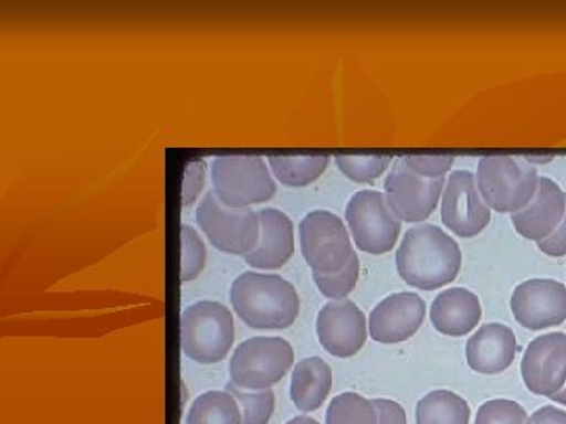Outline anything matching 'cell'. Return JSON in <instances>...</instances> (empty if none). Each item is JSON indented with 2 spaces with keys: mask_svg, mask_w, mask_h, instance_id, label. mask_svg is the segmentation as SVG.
I'll list each match as a JSON object with an SVG mask.
<instances>
[{
  "mask_svg": "<svg viewBox=\"0 0 566 424\" xmlns=\"http://www.w3.org/2000/svg\"><path fill=\"white\" fill-rule=\"evenodd\" d=\"M515 332L504 324H485L468 340L465 362L479 374L504 373L515 362Z\"/></svg>",
  "mask_w": 566,
  "mask_h": 424,
  "instance_id": "ac0fdd59",
  "label": "cell"
},
{
  "mask_svg": "<svg viewBox=\"0 0 566 424\" xmlns=\"http://www.w3.org/2000/svg\"><path fill=\"white\" fill-rule=\"evenodd\" d=\"M374 400L354 392L335 396L327 405L326 424H378Z\"/></svg>",
  "mask_w": 566,
  "mask_h": 424,
  "instance_id": "cb8c5ba5",
  "label": "cell"
},
{
  "mask_svg": "<svg viewBox=\"0 0 566 424\" xmlns=\"http://www.w3.org/2000/svg\"><path fill=\"white\" fill-rule=\"evenodd\" d=\"M527 424H566V412L554 405H545L531 415Z\"/></svg>",
  "mask_w": 566,
  "mask_h": 424,
  "instance_id": "836d02e7",
  "label": "cell"
},
{
  "mask_svg": "<svg viewBox=\"0 0 566 424\" xmlns=\"http://www.w3.org/2000/svg\"><path fill=\"white\" fill-rule=\"evenodd\" d=\"M233 341V315L226 305L200 300L182 311L181 349L192 362H222L232 349Z\"/></svg>",
  "mask_w": 566,
  "mask_h": 424,
  "instance_id": "277c9868",
  "label": "cell"
},
{
  "mask_svg": "<svg viewBox=\"0 0 566 424\" xmlns=\"http://www.w3.org/2000/svg\"><path fill=\"white\" fill-rule=\"evenodd\" d=\"M207 248L199 233L189 225L181 226V282H192L203 273Z\"/></svg>",
  "mask_w": 566,
  "mask_h": 424,
  "instance_id": "83f0119b",
  "label": "cell"
},
{
  "mask_svg": "<svg viewBox=\"0 0 566 424\" xmlns=\"http://www.w3.org/2000/svg\"><path fill=\"white\" fill-rule=\"evenodd\" d=\"M227 392L232 393L237 403L240 404L241 424H268L273 418L275 411V394L273 390H262V392H248V390L238 389L237 385L229 382Z\"/></svg>",
  "mask_w": 566,
  "mask_h": 424,
  "instance_id": "d4e9b609",
  "label": "cell"
},
{
  "mask_svg": "<svg viewBox=\"0 0 566 424\" xmlns=\"http://www.w3.org/2000/svg\"><path fill=\"white\" fill-rule=\"evenodd\" d=\"M479 296L465 288H449L439 294L430 308V321L446 337H465L482 321Z\"/></svg>",
  "mask_w": 566,
  "mask_h": 424,
  "instance_id": "d6986e66",
  "label": "cell"
},
{
  "mask_svg": "<svg viewBox=\"0 0 566 424\" xmlns=\"http://www.w3.org/2000/svg\"><path fill=\"white\" fill-rule=\"evenodd\" d=\"M333 390V370L322 357H308L296 363L290 384V398L301 412H315L326 403Z\"/></svg>",
  "mask_w": 566,
  "mask_h": 424,
  "instance_id": "ffe728a7",
  "label": "cell"
},
{
  "mask_svg": "<svg viewBox=\"0 0 566 424\" xmlns=\"http://www.w3.org/2000/svg\"><path fill=\"white\" fill-rule=\"evenodd\" d=\"M285 424H319V423L316 422V420L311 418V416L300 415V416H294L293 420H290V422L285 423Z\"/></svg>",
  "mask_w": 566,
  "mask_h": 424,
  "instance_id": "e575fe53",
  "label": "cell"
},
{
  "mask_svg": "<svg viewBox=\"0 0 566 424\" xmlns=\"http://www.w3.org/2000/svg\"><path fill=\"white\" fill-rule=\"evenodd\" d=\"M274 177L289 188H305L318 180L329 167L331 156H268Z\"/></svg>",
  "mask_w": 566,
  "mask_h": 424,
  "instance_id": "7402d4cb",
  "label": "cell"
},
{
  "mask_svg": "<svg viewBox=\"0 0 566 424\" xmlns=\"http://www.w3.org/2000/svg\"><path fill=\"white\" fill-rule=\"evenodd\" d=\"M259 244L245 255V263L253 269L277 271L294 255V230L289 215L275 208L259 211Z\"/></svg>",
  "mask_w": 566,
  "mask_h": 424,
  "instance_id": "e0dca14e",
  "label": "cell"
},
{
  "mask_svg": "<svg viewBox=\"0 0 566 424\" xmlns=\"http://www.w3.org/2000/svg\"><path fill=\"white\" fill-rule=\"evenodd\" d=\"M401 159L412 172L427 178V180L446 178V174L452 169L453 162H455V156L452 155H406L401 156Z\"/></svg>",
  "mask_w": 566,
  "mask_h": 424,
  "instance_id": "f546056e",
  "label": "cell"
},
{
  "mask_svg": "<svg viewBox=\"0 0 566 424\" xmlns=\"http://www.w3.org/2000/svg\"><path fill=\"white\" fill-rule=\"evenodd\" d=\"M360 262L356 253L345 269L337 274H316L314 273L315 285L318 286L319 293L327 299L344 300L356 288L359 282Z\"/></svg>",
  "mask_w": 566,
  "mask_h": 424,
  "instance_id": "4316f807",
  "label": "cell"
},
{
  "mask_svg": "<svg viewBox=\"0 0 566 424\" xmlns=\"http://www.w3.org/2000/svg\"><path fill=\"white\" fill-rule=\"evenodd\" d=\"M316 335L331 356L352 359L367 343V319L353 300H333L319 310Z\"/></svg>",
  "mask_w": 566,
  "mask_h": 424,
  "instance_id": "4fadbf2b",
  "label": "cell"
},
{
  "mask_svg": "<svg viewBox=\"0 0 566 424\" xmlns=\"http://www.w3.org/2000/svg\"><path fill=\"white\" fill-rule=\"evenodd\" d=\"M476 188L490 210L515 212L526 208L538 188V174L531 162L513 156H486L476 167Z\"/></svg>",
  "mask_w": 566,
  "mask_h": 424,
  "instance_id": "3957f363",
  "label": "cell"
},
{
  "mask_svg": "<svg viewBox=\"0 0 566 424\" xmlns=\"http://www.w3.org/2000/svg\"><path fill=\"white\" fill-rule=\"evenodd\" d=\"M334 159L342 173L354 182L378 180L392 162V156L389 155H335Z\"/></svg>",
  "mask_w": 566,
  "mask_h": 424,
  "instance_id": "484cf974",
  "label": "cell"
},
{
  "mask_svg": "<svg viewBox=\"0 0 566 424\" xmlns=\"http://www.w3.org/2000/svg\"><path fill=\"white\" fill-rule=\"evenodd\" d=\"M538 248L546 253L547 256H554V258H560V256L566 255V211L556 232L546 237L545 241H542V243H538Z\"/></svg>",
  "mask_w": 566,
  "mask_h": 424,
  "instance_id": "d6a6232c",
  "label": "cell"
},
{
  "mask_svg": "<svg viewBox=\"0 0 566 424\" xmlns=\"http://www.w3.org/2000/svg\"><path fill=\"white\" fill-rule=\"evenodd\" d=\"M521 374L528 392L553 398L566 384V335L536 337L524 352Z\"/></svg>",
  "mask_w": 566,
  "mask_h": 424,
  "instance_id": "5bb4252c",
  "label": "cell"
},
{
  "mask_svg": "<svg viewBox=\"0 0 566 424\" xmlns=\"http://www.w3.org/2000/svg\"><path fill=\"white\" fill-rule=\"evenodd\" d=\"M196 218L205 236L219 252L245 256L259 244V212L226 206L214 191L203 197Z\"/></svg>",
  "mask_w": 566,
  "mask_h": 424,
  "instance_id": "52a82bcc",
  "label": "cell"
},
{
  "mask_svg": "<svg viewBox=\"0 0 566 424\" xmlns=\"http://www.w3.org/2000/svg\"><path fill=\"white\" fill-rule=\"evenodd\" d=\"M205 186V163H186L185 181H182V206L189 208L199 199Z\"/></svg>",
  "mask_w": 566,
  "mask_h": 424,
  "instance_id": "4dcf8cb0",
  "label": "cell"
},
{
  "mask_svg": "<svg viewBox=\"0 0 566 424\" xmlns=\"http://www.w3.org/2000/svg\"><path fill=\"white\" fill-rule=\"evenodd\" d=\"M293 363V346L283 338H249L234 349L230 382L248 392L271 390L289 374Z\"/></svg>",
  "mask_w": 566,
  "mask_h": 424,
  "instance_id": "5b68a950",
  "label": "cell"
},
{
  "mask_svg": "<svg viewBox=\"0 0 566 424\" xmlns=\"http://www.w3.org/2000/svg\"><path fill=\"white\" fill-rule=\"evenodd\" d=\"M374 403L378 409V424H408L405 407L397 401L378 398Z\"/></svg>",
  "mask_w": 566,
  "mask_h": 424,
  "instance_id": "1f68e13d",
  "label": "cell"
},
{
  "mask_svg": "<svg viewBox=\"0 0 566 424\" xmlns=\"http://www.w3.org/2000/svg\"><path fill=\"white\" fill-rule=\"evenodd\" d=\"M566 211V193L549 178H538L532 202L512 214L513 226L521 236L542 243L556 232Z\"/></svg>",
  "mask_w": 566,
  "mask_h": 424,
  "instance_id": "2e32d148",
  "label": "cell"
},
{
  "mask_svg": "<svg viewBox=\"0 0 566 424\" xmlns=\"http://www.w3.org/2000/svg\"><path fill=\"white\" fill-rule=\"evenodd\" d=\"M427 315V305L416 293H395L371 310L368 330L376 343L398 344L419 332Z\"/></svg>",
  "mask_w": 566,
  "mask_h": 424,
  "instance_id": "9a60e30c",
  "label": "cell"
},
{
  "mask_svg": "<svg viewBox=\"0 0 566 424\" xmlns=\"http://www.w3.org/2000/svg\"><path fill=\"white\" fill-rule=\"evenodd\" d=\"M512 311L524 329L543 330L566 321V286L551 278H532L512 294Z\"/></svg>",
  "mask_w": 566,
  "mask_h": 424,
  "instance_id": "7c38bea8",
  "label": "cell"
},
{
  "mask_svg": "<svg viewBox=\"0 0 566 424\" xmlns=\"http://www.w3.org/2000/svg\"><path fill=\"white\" fill-rule=\"evenodd\" d=\"M461 262L457 241L430 223L409 229L395 255L401 280L420 292H436L455 282Z\"/></svg>",
  "mask_w": 566,
  "mask_h": 424,
  "instance_id": "6da1fadb",
  "label": "cell"
},
{
  "mask_svg": "<svg viewBox=\"0 0 566 424\" xmlns=\"http://www.w3.org/2000/svg\"><path fill=\"white\" fill-rule=\"evenodd\" d=\"M441 221L457 236L471 240L491 222V210L476 188L475 174L469 170L450 173L442 193Z\"/></svg>",
  "mask_w": 566,
  "mask_h": 424,
  "instance_id": "8fae6325",
  "label": "cell"
},
{
  "mask_svg": "<svg viewBox=\"0 0 566 424\" xmlns=\"http://www.w3.org/2000/svg\"><path fill=\"white\" fill-rule=\"evenodd\" d=\"M527 412L512 400H491L476 412L475 424H527Z\"/></svg>",
  "mask_w": 566,
  "mask_h": 424,
  "instance_id": "f1b7e54d",
  "label": "cell"
},
{
  "mask_svg": "<svg viewBox=\"0 0 566 424\" xmlns=\"http://www.w3.org/2000/svg\"><path fill=\"white\" fill-rule=\"evenodd\" d=\"M214 193L229 208L270 202L277 191L266 162L260 156H216L211 167Z\"/></svg>",
  "mask_w": 566,
  "mask_h": 424,
  "instance_id": "8992f818",
  "label": "cell"
},
{
  "mask_svg": "<svg viewBox=\"0 0 566 424\" xmlns=\"http://www.w3.org/2000/svg\"><path fill=\"white\" fill-rule=\"evenodd\" d=\"M446 180H427L412 172L403 159L394 162L385 181V195L394 214L406 223L427 221L438 206Z\"/></svg>",
  "mask_w": 566,
  "mask_h": 424,
  "instance_id": "30bf717a",
  "label": "cell"
},
{
  "mask_svg": "<svg viewBox=\"0 0 566 424\" xmlns=\"http://www.w3.org/2000/svg\"><path fill=\"white\" fill-rule=\"evenodd\" d=\"M240 404L227 390H211L197 396L189 407L186 424H241Z\"/></svg>",
  "mask_w": 566,
  "mask_h": 424,
  "instance_id": "603a6c76",
  "label": "cell"
},
{
  "mask_svg": "<svg viewBox=\"0 0 566 424\" xmlns=\"http://www.w3.org/2000/svg\"><path fill=\"white\" fill-rule=\"evenodd\" d=\"M471 407L460 394L434 390L417 403L416 424H469Z\"/></svg>",
  "mask_w": 566,
  "mask_h": 424,
  "instance_id": "44dd1931",
  "label": "cell"
},
{
  "mask_svg": "<svg viewBox=\"0 0 566 424\" xmlns=\"http://www.w3.org/2000/svg\"><path fill=\"white\" fill-rule=\"evenodd\" d=\"M230 303L252 329H289L300 316L296 288L277 274L244 273L232 283Z\"/></svg>",
  "mask_w": 566,
  "mask_h": 424,
  "instance_id": "7a4b0ae2",
  "label": "cell"
},
{
  "mask_svg": "<svg viewBox=\"0 0 566 424\" xmlns=\"http://www.w3.org/2000/svg\"><path fill=\"white\" fill-rule=\"evenodd\" d=\"M551 400H553L554 403L565 405L566 407V384L564 389H562L560 392L554 394V396L551 398Z\"/></svg>",
  "mask_w": 566,
  "mask_h": 424,
  "instance_id": "d590c367",
  "label": "cell"
},
{
  "mask_svg": "<svg viewBox=\"0 0 566 424\" xmlns=\"http://www.w3.org/2000/svg\"><path fill=\"white\" fill-rule=\"evenodd\" d=\"M301 252L316 274H337L353 258L352 240L345 223L333 212H308L300 223Z\"/></svg>",
  "mask_w": 566,
  "mask_h": 424,
  "instance_id": "ba28073f",
  "label": "cell"
},
{
  "mask_svg": "<svg viewBox=\"0 0 566 424\" xmlns=\"http://www.w3.org/2000/svg\"><path fill=\"white\" fill-rule=\"evenodd\" d=\"M345 218L356 247L370 255L389 253L400 236L401 221L390 210L385 193H354L346 204Z\"/></svg>",
  "mask_w": 566,
  "mask_h": 424,
  "instance_id": "9c48e42d",
  "label": "cell"
}]
</instances>
